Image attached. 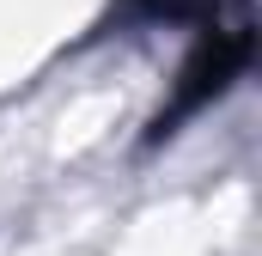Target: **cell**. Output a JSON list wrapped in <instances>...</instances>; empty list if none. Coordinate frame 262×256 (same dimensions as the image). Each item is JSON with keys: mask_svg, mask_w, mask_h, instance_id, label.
<instances>
[{"mask_svg": "<svg viewBox=\"0 0 262 256\" xmlns=\"http://www.w3.org/2000/svg\"><path fill=\"white\" fill-rule=\"evenodd\" d=\"M250 67V12H244V0H238V12L232 18H213L207 31H201L195 55H189V67H183V79H177V98L159 110V122H152V134H171L177 122H189V116H201L238 73Z\"/></svg>", "mask_w": 262, "mask_h": 256, "instance_id": "1", "label": "cell"}]
</instances>
